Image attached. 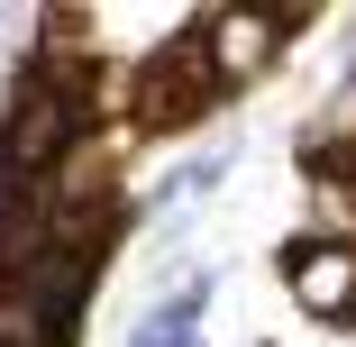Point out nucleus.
Wrapping results in <instances>:
<instances>
[{"mask_svg":"<svg viewBox=\"0 0 356 347\" xmlns=\"http://www.w3.org/2000/svg\"><path fill=\"white\" fill-rule=\"evenodd\" d=\"M92 137V92H83V64H46L28 55L10 101H0V183H46L64 156Z\"/></svg>","mask_w":356,"mask_h":347,"instance_id":"obj_1","label":"nucleus"},{"mask_svg":"<svg viewBox=\"0 0 356 347\" xmlns=\"http://www.w3.org/2000/svg\"><path fill=\"white\" fill-rule=\"evenodd\" d=\"M210 101H229L220 92V74H210V46H201V19H183L147 64H137V92H128V119L147 128V137H165V128H192Z\"/></svg>","mask_w":356,"mask_h":347,"instance_id":"obj_2","label":"nucleus"},{"mask_svg":"<svg viewBox=\"0 0 356 347\" xmlns=\"http://www.w3.org/2000/svg\"><path fill=\"white\" fill-rule=\"evenodd\" d=\"M302 19H311V10H201V46H210L220 92L247 83V74H265V64L302 37Z\"/></svg>","mask_w":356,"mask_h":347,"instance_id":"obj_3","label":"nucleus"},{"mask_svg":"<svg viewBox=\"0 0 356 347\" xmlns=\"http://www.w3.org/2000/svg\"><path fill=\"white\" fill-rule=\"evenodd\" d=\"M283 284H293L302 311L347 320L356 311V238H302V247H283Z\"/></svg>","mask_w":356,"mask_h":347,"instance_id":"obj_4","label":"nucleus"},{"mask_svg":"<svg viewBox=\"0 0 356 347\" xmlns=\"http://www.w3.org/2000/svg\"><path fill=\"white\" fill-rule=\"evenodd\" d=\"M201 302H210V274H192L183 293H165L147 320L128 329V347H192V338H201Z\"/></svg>","mask_w":356,"mask_h":347,"instance_id":"obj_5","label":"nucleus"}]
</instances>
